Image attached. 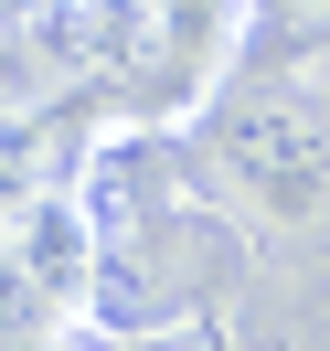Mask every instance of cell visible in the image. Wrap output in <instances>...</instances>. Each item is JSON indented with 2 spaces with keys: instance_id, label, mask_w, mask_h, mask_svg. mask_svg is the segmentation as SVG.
Wrapping results in <instances>:
<instances>
[{
  "instance_id": "7a4b0ae2",
  "label": "cell",
  "mask_w": 330,
  "mask_h": 351,
  "mask_svg": "<svg viewBox=\"0 0 330 351\" xmlns=\"http://www.w3.org/2000/svg\"><path fill=\"white\" fill-rule=\"evenodd\" d=\"M256 22V0H139V43H128V96L139 117H202L235 75V43Z\"/></svg>"
},
{
  "instance_id": "5b68a950",
  "label": "cell",
  "mask_w": 330,
  "mask_h": 351,
  "mask_svg": "<svg viewBox=\"0 0 330 351\" xmlns=\"http://www.w3.org/2000/svg\"><path fill=\"white\" fill-rule=\"evenodd\" d=\"M117 351H235V341H224V319H202V308H181V319L117 330Z\"/></svg>"
},
{
  "instance_id": "8992f818",
  "label": "cell",
  "mask_w": 330,
  "mask_h": 351,
  "mask_svg": "<svg viewBox=\"0 0 330 351\" xmlns=\"http://www.w3.org/2000/svg\"><path fill=\"white\" fill-rule=\"evenodd\" d=\"M256 22H266V43H309V53H330V0H256Z\"/></svg>"
},
{
  "instance_id": "3957f363",
  "label": "cell",
  "mask_w": 330,
  "mask_h": 351,
  "mask_svg": "<svg viewBox=\"0 0 330 351\" xmlns=\"http://www.w3.org/2000/svg\"><path fill=\"white\" fill-rule=\"evenodd\" d=\"M43 330H75L64 308L43 298V277H32L11 245H0V351H22V341H43Z\"/></svg>"
},
{
  "instance_id": "6da1fadb",
  "label": "cell",
  "mask_w": 330,
  "mask_h": 351,
  "mask_svg": "<svg viewBox=\"0 0 330 351\" xmlns=\"http://www.w3.org/2000/svg\"><path fill=\"white\" fill-rule=\"evenodd\" d=\"M213 181L266 223H330V86L277 75L213 96Z\"/></svg>"
},
{
  "instance_id": "277c9868",
  "label": "cell",
  "mask_w": 330,
  "mask_h": 351,
  "mask_svg": "<svg viewBox=\"0 0 330 351\" xmlns=\"http://www.w3.org/2000/svg\"><path fill=\"white\" fill-rule=\"evenodd\" d=\"M43 96H64L54 64H43V43L22 32V11H0V117H11V107H43Z\"/></svg>"
}]
</instances>
